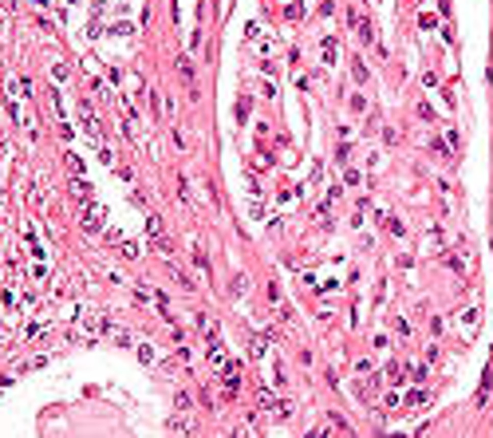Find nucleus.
Wrapping results in <instances>:
<instances>
[{
	"instance_id": "10",
	"label": "nucleus",
	"mask_w": 493,
	"mask_h": 438,
	"mask_svg": "<svg viewBox=\"0 0 493 438\" xmlns=\"http://www.w3.org/2000/svg\"><path fill=\"white\" fill-rule=\"evenodd\" d=\"M174 407H178V410H190V395L178 391V395H174Z\"/></svg>"
},
{
	"instance_id": "4",
	"label": "nucleus",
	"mask_w": 493,
	"mask_h": 438,
	"mask_svg": "<svg viewBox=\"0 0 493 438\" xmlns=\"http://www.w3.org/2000/svg\"><path fill=\"white\" fill-rule=\"evenodd\" d=\"M351 24H355V32H359V40H367V44H371V40H375V32H371V24H367V20H363V16H359V12H351Z\"/></svg>"
},
{
	"instance_id": "14",
	"label": "nucleus",
	"mask_w": 493,
	"mask_h": 438,
	"mask_svg": "<svg viewBox=\"0 0 493 438\" xmlns=\"http://www.w3.org/2000/svg\"><path fill=\"white\" fill-rule=\"evenodd\" d=\"M67 170H71V174H79V170H83V162H79L75 154H67Z\"/></svg>"
},
{
	"instance_id": "7",
	"label": "nucleus",
	"mask_w": 493,
	"mask_h": 438,
	"mask_svg": "<svg viewBox=\"0 0 493 438\" xmlns=\"http://www.w3.org/2000/svg\"><path fill=\"white\" fill-rule=\"evenodd\" d=\"M335 51H340V47H335V40L328 36V40H324V60H328V63H335Z\"/></svg>"
},
{
	"instance_id": "5",
	"label": "nucleus",
	"mask_w": 493,
	"mask_h": 438,
	"mask_svg": "<svg viewBox=\"0 0 493 438\" xmlns=\"http://www.w3.org/2000/svg\"><path fill=\"white\" fill-rule=\"evenodd\" d=\"M178 75H181V79H186V87L194 91V63L186 60V56H178Z\"/></svg>"
},
{
	"instance_id": "1",
	"label": "nucleus",
	"mask_w": 493,
	"mask_h": 438,
	"mask_svg": "<svg viewBox=\"0 0 493 438\" xmlns=\"http://www.w3.org/2000/svg\"><path fill=\"white\" fill-rule=\"evenodd\" d=\"M79 119H83V131H87L91 138H103V122L91 115V103H87V99H79Z\"/></svg>"
},
{
	"instance_id": "15",
	"label": "nucleus",
	"mask_w": 493,
	"mask_h": 438,
	"mask_svg": "<svg viewBox=\"0 0 493 438\" xmlns=\"http://www.w3.org/2000/svg\"><path fill=\"white\" fill-rule=\"evenodd\" d=\"M308 438H324V430H312V434H308Z\"/></svg>"
},
{
	"instance_id": "16",
	"label": "nucleus",
	"mask_w": 493,
	"mask_h": 438,
	"mask_svg": "<svg viewBox=\"0 0 493 438\" xmlns=\"http://www.w3.org/2000/svg\"><path fill=\"white\" fill-rule=\"evenodd\" d=\"M0 146H4V142H0Z\"/></svg>"
},
{
	"instance_id": "8",
	"label": "nucleus",
	"mask_w": 493,
	"mask_h": 438,
	"mask_svg": "<svg viewBox=\"0 0 493 438\" xmlns=\"http://www.w3.org/2000/svg\"><path fill=\"white\" fill-rule=\"evenodd\" d=\"M122 257L135 261V257H138V245H135V241H122Z\"/></svg>"
},
{
	"instance_id": "6",
	"label": "nucleus",
	"mask_w": 493,
	"mask_h": 438,
	"mask_svg": "<svg viewBox=\"0 0 493 438\" xmlns=\"http://www.w3.org/2000/svg\"><path fill=\"white\" fill-rule=\"evenodd\" d=\"M146 233H150V241H154V237H162V217H154V213H150V217H146Z\"/></svg>"
},
{
	"instance_id": "2",
	"label": "nucleus",
	"mask_w": 493,
	"mask_h": 438,
	"mask_svg": "<svg viewBox=\"0 0 493 438\" xmlns=\"http://www.w3.org/2000/svg\"><path fill=\"white\" fill-rule=\"evenodd\" d=\"M205 359H210V367H213V371H217V375H221L225 367H229V359H225V348H221V344H217V340H213L210 348H205Z\"/></svg>"
},
{
	"instance_id": "9",
	"label": "nucleus",
	"mask_w": 493,
	"mask_h": 438,
	"mask_svg": "<svg viewBox=\"0 0 493 438\" xmlns=\"http://www.w3.org/2000/svg\"><path fill=\"white\" fill-rule=\"evenodd\" d=\"M71 190H75L79 197H87V194H91V186H87V182H79V178H71Z\"/></svg>"
},
{
	"instance_id": "11",
	"label": "nucleus",
	"mask_w": 493,
	"mask_h": 438,
	"mask_svg": "<svg viewBox=\"0 0 493 438\" xmlns=\"http://www.w3.org/2000/svg\"><path fill=\"white\" fill-rule=\"evenodd\" d=\"M138 359H142V363H154V348H150V344H142V348H138Z\"/></svg>"
},
{
	"instance_id": "12",
	"label": "nucleus",
	"mask_w": 493,
	"mask_h": 438,
	"mask_svg": "<svg viewBox=\"0 0 493 438\" xmlns=\"http://www.w3.org/2000/svg\"><path fill=\"white\" fill-rule=\"evenodd\" d=\"M111 32H115V36H135V28H131V24H126V20H122V24H115V28H111Z\"/></svg>"
},
{
	"instance_id": "13",
	"label": "nucleus",
	"mask_w": 493,
	"mask_h": 438,
	"mask_svg": "<svg viewBox=\"0 0 493 438\" xmlns=\"http://www.w3.org/2000/svg\"><path fill=\"white\" fill-rule=\"evenodd\" d=\"M351 75H355V79H359V83H363V79H367V67H363V63H359V60H355V67H351Z\"/></svg>"
},
{
	"instance_id": "3",
	"label": "nucleus",
	"mask_w": 493,
	"mask_h": 438,
	"mask_svg": "<svg viewBox=\"0 0 493 438\" xmlns=\"http://www.w3.org/2000/svg\"><path fill=\"white\" fill-rule=\"evenodd\" d=\"M103 217H107L103 205H87V221H83V225H87L91 233H99V229H103Z\"/></svg>"
}]
</instances>
